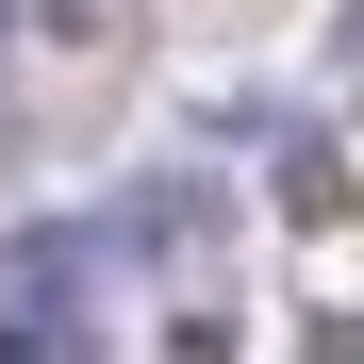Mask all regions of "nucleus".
Returning a JSON list of instances; mask_svg holds the SVG:
<instances>
[{
    "instance_id": "1",
    "label": "nucleus",
    "mask_w": 364,
    "mask_h": 364,
    "mask_svg": "<svg viewBox=\"0 0 364 364\" xmlns=\"http://www.w3.org/2000/svg\"><path fill=\"white\" fill-rule=\"evenodd\" d=\"M0 364H100V249L83 232L0 249Z\"/></svg>"
},
{
    "instance_id": "2",
    "label": "nucleus",
    "mask_w": 364,
    "mask_h": 364,
    "mask_svg": "<svg viewBox=\"0 0 364 364\" xmlns=\"http://www.w3.org/2000/svg\"><path fill=\"white\" fill-rule=\"evenodd\" d=\"M0 17H17V0H0Z\"/></svg>"
}]
</instances>
